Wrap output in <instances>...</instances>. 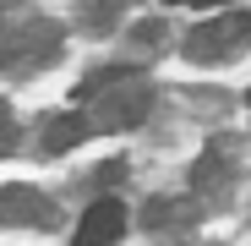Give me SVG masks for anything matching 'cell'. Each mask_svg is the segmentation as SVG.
<instances>
[{
    "label": "cell",
    "instance_id": "6da1fadb",
    "mask_svg": "<svg viewBox=\"0 0 251 246\" xmlns=\"http://www.w3.org/2000/svg\"><path fill=\"white\" fill-rule=\"evenodd\" d=\"M251 50V11H219L186 33V60L197 66H224Z\"/></svg>",
    "mask_w": 251,
    "mask_h": 246
},
{
    "label": "cell",
    "instance_id": "7a4b0ae2",
    "mask_svg": "<svg viewBox=\"0 0 251 246\" xmlns=\"http://www.w3.org/2000/svg\"><path fill=\"white\" fill-rule=\"evenodd\" d=\"M55 219V202L27 186V181H11V186H0V224H11V230H44Z\"/></svg>",
    "mask_w": 251,
    "mask_h": 246
},
{
    "label": "cell",
    "instance_id": "3957f363",
    "mask_svg": "<svg viewBox=\"0 0 251 246\" xmlns=\"http://www.w3.org/2000/svg\"><path fill=\"white\" fill-rule=\"evenodd\" d=\"M120 235H126V202H115V197H99L76 219V246H115Z\"/></svg>",
    "mask_w": 251,
    "mask_h": 246
},
{
    "label": "cell",
    "instance_id": "277c9868",
    "mask_svg": "<svg viewBox=\"0 0 251 246\" xmlns=\"http://www.w3.org/2000/svg\"><path fill=\"white\" fill-rule=\"evenodd\" d=\"M88 99H99V109H93V120H99V126H137V120L148 115V104H153V93H142V88L88 93Z\"/></svg>",
    "mask_w": 251,
    "mask_h": 246
},
{
    "label": "cell",
    "instance_id": "5b68a950",
    "mask_svg": "<svg viewBox=\"0 0 251 246\" xmlns=\"http://www.w3.org/2000/svg\"><path fill=\"white\" fill-rule=\"evenodd\" d=\"M88 126L93 120L88 115H55V120H44V153H66V148H76L82 137H88Z\"/></svg>",
    "mask_w": 251,
    "mask_h": 246
},
{
    "label": "cell",
    "instance_id": "8992f818",
    "mask_svg": "<svg viewBox=\"0 0 251 246\" xmlns=\"http://www.w3.org/2000/svg\"><path fill=\"white\" fill-rule=\"evenodd\" d=\"M6 148H11V109L0 104V153H6Z\"/></svg>",
    "mask_w": 251,
    "mask_h": 246
},
{
    "label": "cell",
    "instance_id": "52a82bcc",
    "mask_svg": "<svg viewBox=\"0 0 251 246\" xmlns=\"http://www.w3.org/2000/svg\"><path fill=\"white\" fill-rule=\"evenodd\" d=\"M164 6H229V0H164Z\"/></svg>",
    "mask_w": 251,
    "mask_h": 246
}]
</instances>
